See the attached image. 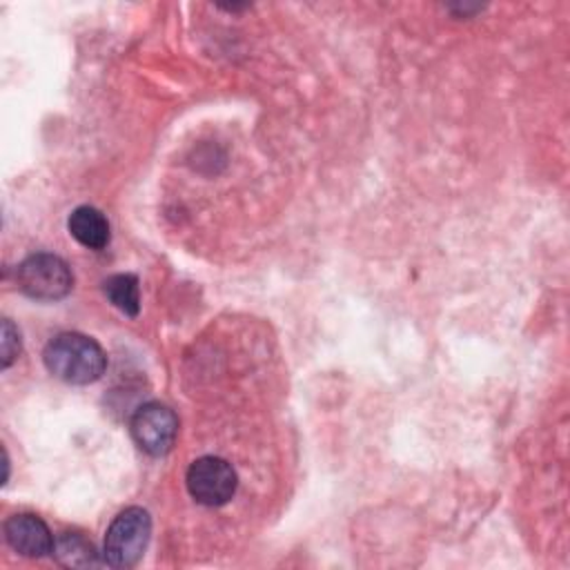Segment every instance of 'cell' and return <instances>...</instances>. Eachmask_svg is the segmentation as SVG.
<instances>
[{
	"instance_id": "1",
	"label": "cell",
	"mask_w": 570,
	"mask_h": 570,
	"mask_svg": "<svg viewBox=\"0 0 570 570\" xmlns=\"http://www.w3.org/2000/svg\"><path fill=\"white\" fill-rule=\"evenodd\" d=\"M47 370L71 385H89L107 370L102 347L87 334L62 332L53 336L42 352Z\"/></svg>"
},
{
	"instance_id": "9",
	"label": "cell",
	"mask_w": 570,
	"mask_h": 570,
	"mask_svg": "<svg viewBox=\"0 0 570 570\" xmlns=\"http://www.w3.org/2000/svg\"><path fill=\"white\" fill-rule=\"evenodd\" d=\"M105 296L118 307L125 316H136L140 309V289L134 274H114L102 283Z\"/></svg>"
},
{
	"instance_id": "8",
	"label": "cell",
	"mask_w": 570,
	"mask_h": 570,
	"mask_svg": "<svg viewBox=\"0 0 570 570\" xmlns=\"http://www.w3.org/2000/svg\"><path fill=\"white\" fill-rule=\"evenodd\" d=\"M53 554L67 568H89L105 563L94 543L76 532H62L53 543Z\"/></svg>"
},
{
	"instance_id": "10",
	"label": "cell",
	"mask_w": 570,
	"mask_h": 570,
	"mask_svg": "<svg viewBox=\"0 0 570 570\" xmlns=\"http://www.w3.org/2000/svg\"><path fill=\"white\" fill-rule=\"evenodd\" d=\"M2 367L7 370L20 354V332L9 318H2Z\"/></svg>"
},
{
	"instance_id": "2",
	"label": "cell",
	"mask_w": 570,
	"mask_h": 570,
	"mask_svg": "<svg viewBox=\"0 0 570 570\" xmlns=\"http://www.w3.org/2000/svg\"><path fill=\"white\" fill-rule=\"evenodd\" d=\"M151 537V517L147 510L131 505L114 517L107 528L102 561L111 568H131L140 561Z\"/></svg>"
},
{
	"instance_id": "5",
	"label": "cell",
	"mask_w": 570,
	"mask_h": 570,
	"mask_svg": "<svg viewBox=\"0 0 570 570\" xmlns=\"http://www.w3.org/2000/svg\"><path fill=\"white\" fill-rule=\"evenodd\" d=\"M129 432L142 452L151 456H163L176 443L178 416L163 403H145L134 412L129 421Z\"/></svg>"
},
{
	"instance_id": "3",
	"label": "cell",
	"mask_w": 570,
	"mask_h": 570,
	"mask_svg": "<svg viewBox=\"0 0 570 570\" xmlns=\"http://www.w3.org/2000/svg\"><path fill=\"white\" fill-rule=\"evenodd\" d=\"M18 287L36 301L65 298L73 287L69 265L56 254H33L18 267Z\"/></svg>"
},
{
	"instance_id": "7",
	"label": "cell",
	"mask_w": 570,
	"mask_h": 570,
	"mask_svg": "<svg viewBox=\"0 0 570 570\" xmlns=\"http://www.w3.org/2000/svg\"><path fill=\"white\" fill-rule=\"evenodd\" d=\"M67 227L71 232V236L89 249H102L107 247L111 232H109V220L105 218V214L96 207L89 205H80L71 212Z\"/></svg>"
},
{
	"instance_id": "4",
	"label": "cell",
	"mask_w": 570,
	"mask_h": 570,
	"mask_svg": "<svg viewBox=\"0 0 570 570\" xmlns=\"http://www.w3.org/2000/svg\"><path fill=\"white\" fill-rule=\"evenodd\" d=\"M187 490L189 494L209 508L225 505L238 485L234 468L220 456H200L187 470Z\"/></svg>"
},
{
	"instance_id": "6",
	"label": "cell",
	"mask_w": 570,
	"mask_h": 570,
	"mask_svg": "<svg viewBox=\"0 0 570 570\" xmlns=\"http://www.w3.org/2000/svg\"><path fill=\"white\" fill-rule=\"evenodd\" d=\"M7 543L22 557L40 559L53 552V534L47 523L36 514H13L4 523Z\"/></svg>"
}]
</instances>
